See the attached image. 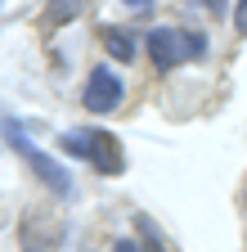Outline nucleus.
<instances>
[{
	"mask_svg": "<svg viewBox=\"0 0 247 252\" xmlns=\"http://www.w3.org/2000/svg\"><path fill=\"white\" fill-rule=\"evenodd\" d=\"M202 5H207V9H225V0H202Z\"/></svg>",
	"mask_w": 247,
	"mask_h": 252,
	"instance_id": "10",
	"label": "nucleus"
},
{
	"mask_svg": "<svg viewBox=\"0 0 247 252\" xmlns=\"http://www.w3.org/2000/svg\"><path fill=\"white\" fill-rule=\"evenodd\" d=\"M81 9H85V0H50L45 23H50V27H54V23H72V18H81Z\"/></svg>",
	"mask_w": 247,
	"mask_h": 252,
	"instance_id": "6",
	"label": "nucleus"
},
{
	"mask_svg": "<svg viewBox=\"0 0 247 252\" xmlns=\"http://www.w3.org/2000/svg\"><path fill=\"white\" fill-rule=\"evenodd\" d=\"M144 45H148L153 63H158L162 72H171V68H180V63L202 54V36L198 32H184V27H153Z\"/></svg>",
	"mask_w": 247,
	"mask_h": 252,
	"instance_id": "2",
	"label": "nucleus"
},
{
	"mask_svg": "<svg viewBox=\"0 0 247 252\" xmlns=\"http://www.w3.org/2000/svg\"><path fill=\"white\" fill-rule=\"evenodd\" d=\"M99 36H104V45H108V54H112L117 63H131V59H135V41H131L126 27H112V23H108Z\"/></svg>",
	"mask_w": 247,
	"mask_h": 252,
	"instance_id": "5",
	"label": "nucleus"
},
{
	"mask_svg": "<svg viewBox=\"0 0 247 252\" xmlns=\"http://www.w3.org/2000/svg\"><path fill=\"white\" fill-rule=\"evenodd\" d=\"M5 135H9V144L23 153V162L41 176V185H50V194H58V198H68V194H72V176H68V167H63V162H54L50 153H41L32 140H27V131H23L18 122L5 126Z\"/></svg>",
	"mask_w": 247,
	"mask_h": 252,
	"instance_id": "3",
	"label": "nucleus"
},
{
	"mask_svg": "<svg viewBox=\"0 0 247 252\" xmlns=\"http://www.w3.org/2000/svg\"><path fill=\"white\" fill-rule=\"evenodd\" d=\"M121 77L112 72V68H95L90 72V81H85V90H81V104H85V113H112L117 104H121Z\"/></svg>",
	"mask_w": 247,
	"mask_h": 252,
	"instance_id": "4",
	"label": "nucleus"
},
{
	"mask_svg": "<svg viewBox=\"0 0 247 252\" xmlns=\"http://www.w3.org/2000/svg\"><path fill=\"white\" fill-rule=\"evenodd\" d=\"M112 252H139V248H135L131 239H121V243H112Z\"/></svg>",
	"mask_w": 247,
	"mask_h": 252,
	"instance_id": "8",
	"label": "nucleus"
},
{
	"mask_svg": "<svg viewBox=\"0 0 247 252\" xmlns=\"http://www.w3.org/2000/svg\"><path fill=\"white\" fill-rule=\"evenodd\" d=\"M63 149L77 153V158H85V162L95 171H104V176H121V171H126L121 140L108 135V131H99V126H90V131H63Z\"/></svg>",
	"mask_w": 247,
	"mask_h": 252,
	"instance_id": "1",
	"label": "nucleus"
},
{
	"mask_svg": "<svg viewBox=\"0 0 247 252\" xmlns=\"http://www.w3.org/2000/svg\"><path fill=\"white\" fill-rule=\"evenodd\" d=\"M126 5H131V9H139V14H144V9H153V0H126Z\"/></svg>",
	"mask_w": 247,
	"mask_h": 252,
	"instance_id": "9",
	"label": "nucleus"
},
{
	"mask_svg": "<svg viewBox=\"0 0 247 252\" xmlns=\"http://www.w3.org/2000/svg\"><path fill=\"white\" fill-rule=\"evenodd\" d=\"M234 27L247 36V0H238V14H234Z\"/></svg>",
	"mask_w": 247,
	"mask_h": 252,
	"instance_id": "7",
	"label": "nucleus"
}]
</instances>
